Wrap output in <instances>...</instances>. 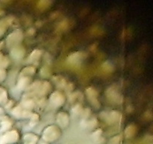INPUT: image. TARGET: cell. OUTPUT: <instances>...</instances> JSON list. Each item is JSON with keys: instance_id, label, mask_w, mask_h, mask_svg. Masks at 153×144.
<instances>
[]
</instances>
